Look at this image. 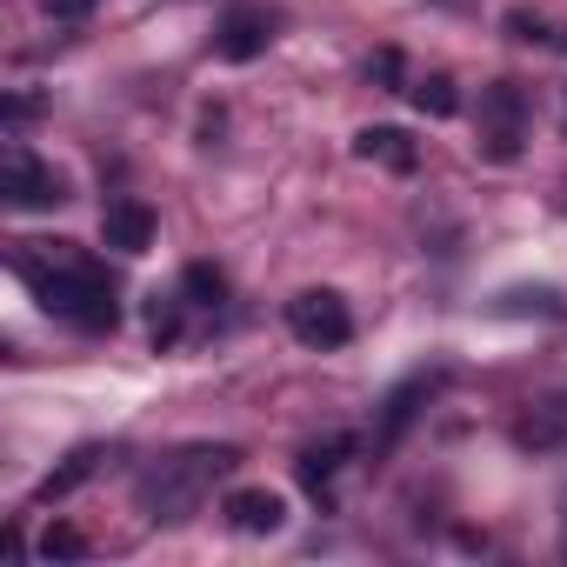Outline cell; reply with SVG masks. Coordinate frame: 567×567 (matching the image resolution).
<instances>
[{
	"label": "cell",
	"instance_id": "6da1fadb",
	"mask_svg": "<svg viewBox=\"0 0 567 567\" xmlns=\"http://www.w3.org/2000/svg\"><path fill=\"white\" fill-rule=\"evenodd\" d=\"M14 274L34 288V301H41L54 321L81 328V334H114V328H121L114 274H107L94 254H81L74 240H21V247H14Z\"/></svg>",
	"mask_w": 567,
	"mask_h": 567
},
{
	"label": "cell",
	"instance_id": "7a4b0ae2",
	"mask_svg": "<svg viewBox=\"0 0 567 567\" xmlns=\"http://www.w3.org/2000/svg\"><path fill=\"white\" fill-rule=\"evenodd\" d=\"M234 467H240V447H227V441L174 447V454H161V461L141 467V481H134V507H141L154 527H174V520L200 514V501H207Z\"/></svg>",
	"mask_w": 567,
	"mask_h": 567
},
{
	"label": "cell",
	"instance_id": "3957f363",
	"mask_svg": "<svg viewBox=\"0 0 567 567\" xmlns=\"http://www.w3.org/2000/svg\"><path fill=\"white\" fill-rule=\"evenodd\" d=\"M0 194H8L14 214H41V207H61L68 200V181L21 134H8V147H0Z\"/></svg>",
	"mask_w": 567,
	"mask_h": 567
},
{
	"label": "cell",
	"instance_id": "277c9868",
	"mask_svg": "<svg viewBox=\"0 0 567 567\" xmlns=\"http://www.w3.org/2000/svg\"><path fill=\"white\" fill-rule=\"evenodd\" d=\"M520 141H527V94L514 81L481 87V161L507 167V161H520Z\"/></svg>",
	"mask_w": 567,
	"mask_h": 567
},
{
	"label": "cell",
	"instance_id": "5b68a950",
	"mask_svg": "<svg viewBox=\"0 0 567 567\" xmlns=\"http://www.w3.org/2000/svg\"><path fill=\"white\" fill-rule=\"evenodd\" d=\"M288 334L301 348H348L354 341V315H348V301L334 288H308V295L288 301Z\"/></svg>",
	"mask_w": 567,
	"mask_h": 567
},
{
	"label": "cell",
	"instance_id": "8992f818",
	"mask_svg": "<svg viewBox=\"0 0 567 567\" xmlns=\"http://www.w3.org/2000/svg\"><path fill=\"white\" fill-rule=\"evenodd\" d=\"M427 394H434V374H408V381L381 401V421H374V461L401 447V434L414 427V414H421V401H427Z\"/></svg>",
	"mask_w": 567,
	"mask_h": 567
},
{
	"label": "cell",
	"instance_id": "52a82bcc",
	"mask_svg": "<svg viewBox=\"0 0 567 567\" xmlns=\"http://www.w3.org/2000/svg\"><path fill=\"white\" fill-rule=\"evenodd\" d=\"M101 240H107L114 254H147V247H154V207L134 200V194L107 200V207H101Z\"/></svg>",
	"mask_w": 567,
	"mask_h": 567
},
{
	"label": "cell",
	"instance_id": "ba28073f",
	"mask_svg": "<svg viewBox=\"0 0 567 567\" xmlns=\"http://www.w3.org/2000/svg\"><path fill=\"white\" fill-rule=\"evenodd\" d=\"M267 41H274V21L260 8H227L220 28H214V54L220 61H254V54H267Z\"/></svg>",
	"mask_w": 567,
	"mask_h": 567
},
{
	"label": "cell",
	"instance_id": "9c48e42d",
	"mask_svg": "<svg viewBox=\"0 0 567 567\" xmlns=\"http://www.w3.org/2000/svg\"><path fill=\"white\" fill-rule=\"evenodd\" d=\"M227 520H234L240 534H280L288 501H280L274 487H234V494H227Z\"/></svg>",
	"mask_w": 567,
	"mask_h": 567
},
{
	"label": "cell",
	"instance_id": "30bf717a",
	"mask_svg": "<svg viewBox=\"0 0 567 567\" xmlns=\"http://www.w3.org/2000/svg\"><path fill=\"white\" fill-rule=\"evenodd\" d=\"M354 154L374 161V167H388V174H414V167H421V147H414L401 127H361V134H354Z\"/></svg>",
	"mask_w": 567,
	"mask_h": 567
},
{
	"label": "cell",
	"instance_id": "8fae6325",
	"mask_svg": "<svg viewBox=\"0 0 567 567\" xmlns=\"http://www.w3.org/2000/svg\"><path fill=\"white\" fill-rule=\"evenodd\" d=\"M354 454V434H328V441H315L301 461H295V474H301V487L315 494V501H328V487H334V474H341V461Z\"/></svg>",
	"mask_w": 567,
	"mask_h": 567
},
{
	"label": "cell",
	"instance_id": "7c38bea8",
	"mask_svg": "<svg viewBox=\"0 0 567 567\" xmlns=\"http://www.w3.org/2000/svg\"><path fill=\"white\" fill-rule=\"evenodd\" d=\"M101 461H107V447H74V454H68V461L34 487V501H68L74 487H87V481H94V467H101Z\"/></svg>",
	"mask_w": 567,
	"mask_h": 567
},
{
	"label": "cell",
	"instance_id": "4fadbf2b",
	"mask_svg": "<svg viewBox=\"0 0 567 567\" xmlns=\"http://www.w3.org/2000/svg\"><path fill=\"white\" fill-rule=\"evenodd\" d=\"M514 441H520V447H554V441H567V401H547L540 414H527V421L514 427Z\"/></svg>",
	"mask_w": 567,
	"mask_h": 567
},
{
	"label": "cell",
	"instance_id": "5bb4252c",
	"mask_svg": "<svg viewBox=\"0 0 567 567\" xmlns=\"http://www.w3.org/2000/svg\"><path fill=\"white\" fill-rule=\"evenodd\" d=\"M181 301H187V308H220V301H227V280H220V267L194 260V267L181 274Z\"/></svg>",
	"mask_w": 567,
	"mask_h": 567
},
{
	"label": "cell",
	"instance_id": "9a60e30c",
	"mask_svg": "<svg viewBox=\"0 0 567 567\" xmlns=\"http://www.w3.org/2000/svg\"><path fill=\"white\" fill-rule=\"evenodd\" d=\"M408 94H414V107H421V114H434V121H454V114H461V94H454V81H447V74H421Z\"/></svg>",
	"mask_w": 567,
	"mask_h": 567
},
{
	"label": "cell",
	"instance_id": "2e32d148",
	"mask_svg": "<svg viewBox=\"0 0 567 567\" xmlns=\"http://www.w3.org/2000/svg\"><path fill=\"white\" fill-rule=\"evenodd\" d=\"M87 547H94V540H87L74 520H54V527L41 534V560H87Z\"/></svg>",
	"mask_w": 567,
	"mask_h": 567
},
{
	"label": "cell",
	"instance_id": "e0dca14e",
	"mask_svg": "<svg viewBox=\"0 0 567 567\" xmlns=\"http://www.w3.org/2000/svg\"><path fill=\"white\" fill-rule=\"evenodd\" d=\"M527 308H534V315H560V295H554V288H534V295L520 288V295H501L494 315H527Z\"/></svg>",
	"mask_w": 567,
	"mask_h": 567
},
{
	"label": "cell",
	"instance_id": "ac0fdd59",
	"mask_svg": "<svg viewBox=\"0 0 567 567\" xmlns=\"http://www.w3.org/2000/svg\"><path fill=\"white\" fill-rule=\"evenodd\" d=\"M174 341H181V315H174V301L167 308L154 301V348H174Z\"/></svg>",
	"mask_w": 567,
	"mask_h": 567
},
{
	"label": "cell",
	"instance_id": "d6986e66",
	"mask_svg": "<svg viewBox=\"0 0 567 567\" xmlns=\"http://www.w3.org/2000/svg\"><path fill=\"white\" fill-rule=\"evenodd\" d=\"M34 114H41V101H34V94H8V134H21Z\"/></svg>",
	"mask_w": 567,
	"mask_h": 567
},
{
	"label": "cell",
	"instance_id": "ffe728a7",
	"mask_svg": "<svg viewBox=\"0 0 567 567\" xmlns=\"http://www.w3.org/2000/svg\"><path fill=\"white\" fill-rule=\"evenodd\" d=\"M507 34H514V41H540V34H547V28H540V21H534V14H507Z\"/></svg>",
	"mask_w": 567,
	"mask_h": 567
},
{
	"label": "cell",
	"instance_id": "44dd1931",
	"mask_svg": "<svg viewBox=\"0 0 567 567\" xmlns=\"http://www.w3.org/2000/svg\"><path fill=\"white\" fill-rule=\"evenodd\" d=\"M48 8H54V21H81V14L94 8V0H48Z\"/></svg>",
	"mask_w": 567,
	"mask_h": 567
},
{
	"label": "cell",
	"instance_id": "7402d4cb",
	"mask_svg": "<svg viewBox=\"0 0 567 567\" xmlns=\"http://www.w3.org/2000/svg\"><path fill=\"white\" fill-rule=\"evenodd\" d=\"M560 48H567V34H560Z\"/></svg>",
	"mask_w": 567,
	"mask_h": 567
},
{
	"label": "cell",
	"instance_id": "603a6c76",
	"mask_svg": "<svg viewBox=\"0 0 567 567\" xmlns=\"http://www.w3.org/2000/svg\"><path fill=\"white\" fill-rule=\"evenodd\" d=\"M560 121H567V107H560Z\"/></svg>",
	"mask_w": 567,
	"mask_h": 567
}]
</instances>
